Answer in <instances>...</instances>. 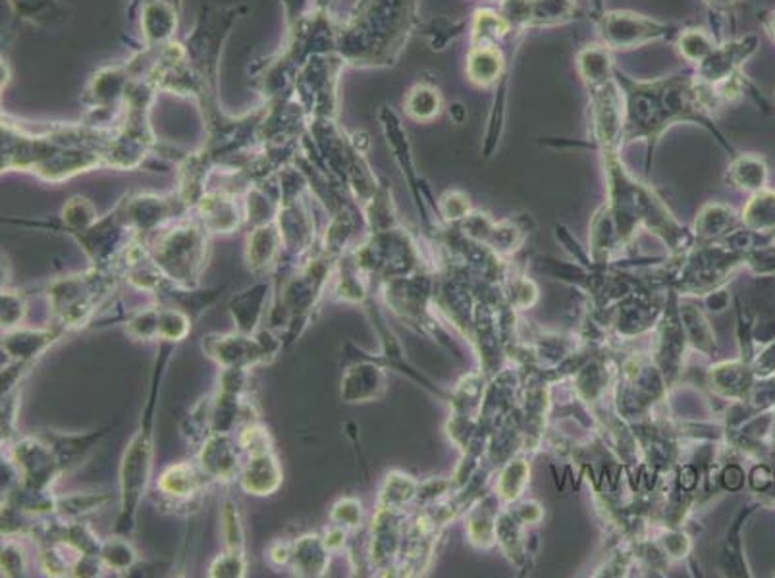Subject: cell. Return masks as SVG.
I'll return each instance as SVG.
<instances>
[{"label": "cell", "instance_id": "ee69618b", "mask_svg": "<svg viewBox=\"0 0 775 578\" xmlns=\"http://www.w3.org/2000/svg\"><path fill=\"white\" fill-rule=\"evenodd\" d=\"M347 528L340 527V525H332V527L329 528V532L324 534V542H327V545H329L330 550L332 552H336V550H342L344 548V544H346V532Z\"/></svg>", "mask_w": 775, "mask_h": 578}, {"label": "cell", "instance_id": "e0dca14e", "mask_svg": "<svg viewBox=\"0 0 775 578\" xmlns=\"http://www.w3.org/2000/svg\"><path fill=\"white\" fill-rule=\"evenodd\" d=\"M209 482L212 480L205 475L199 463H176L162 472L157 488L169 500L186 502L199 494Z\"/></svg>", "mask_w": 775, "mask_h": 578}, {"label": "cell", "instance_id": "e575fe53", "mask_svg": "<svg viewBox=\"0 0 775 578\" xmlns=\"http://www.w3.org/2000/svg\"><path fill=\"white\" fill-rule=\"evenodd\" d=\"M415 488L417 487H415L414 480H409V477H404V475H390V477L386 478V484L382 488L379 507L402 509L405 503L414 497Z\"/></svg>", "mask_w": 775, "mask_h": 578}, {"label": "cell", "instance_id": "c3c4849f", "mask_svg": "<svg viewBox=\"0 0 775 578\" xmlns=\"http://www.w3.org/2000/svg\"><path fill=\"white\" fill-rule=\"evenodd\" d=\"M774 99H775V91H774Z\"/></svg>", "mask_w": 775, "mask_h": 578}, {"label": "cell", "instance_id": "4316f807", "mask_svg": "<svg viewBox=\"0 0 775 578\" xmlns=\"http://www.w3.org/2000/svg\"><path fill=\"white\" fill-rule=\"evenodd\" d=\"M729 182L747 192H762L766 187L767 167L754 155H742L729 167Z\"/></svg>", "mask_w": 775, "mask_h": 578}, {"label": "cell", "instance_id": "4dcf8cb0", "mask_svg": "<svg viewBox=\"0 0 775 578\" xmlns=\"http://www.w3.org/2000/svg\"><path fill=\"white\" fill-rule=\"evenodd\" d=\"M97 220H99L97 209L84 197L70 199L64 205V209H62V222L66 226L67 234L74 235L85 232L87 227L94 226Z\"/></svg>", "mask_w": 775, "mask_h": 578}, {"label": "cell", "instance_id": "7a4b0ae2", "mask_svg": "<svg viewBox=\"0 0 775 578\" xmlns=\"http://www.w3.org/2000/svg\"><path fill=\"white\" fill-rule=\"evenodd\" d=\"M174 352V344L162 342L161 353L157 367L152 372L151 392L149 399L142 413L139 427L135 430L132 442L127 444L126 453L122 457L120 465V515L116 519L114 532L120 537L132 534L135 528V515L139 509V503L147 494V487L151 480L152 453H155V411L159 403V392H161L164 367L170 359V353Z\"/></svg>", "mask_w": 775, "mask_h": 578}, {"label": "cell", "instance_id": "d4e9b609", "mask_svg": "<svg viewBox=\"0 0 775 578\" xmlns=\"http://www.w3.org/2000/svg\"><path fill=\"white\" fill-rule=\"evenodd\" d=\"M104 432H95V434H85V436H60V434H51L45 438L52 450L57 453L62 472L76 467L77 463L84 459L87 452H91Z\"/></svg>", "mask_w": 775, "mask_h": 578}, {"label": "cell", "instance_id": "7dc6e473", "mask_svg": "<svg viewBox=\"0 0 775 578\" xmlns=\"http://www.w3.org/2000/svg\"><path fill=\"white\" fill-rule=\"evenodd\" d=\"M766 27L767 32H770L772 37H774L775 41V10H772V12H770V16L766 17Z\"/></svg>", "mask_w": 775, "mask_h": 578}, {"label": "cell", "instance_id": "bcb514c9", "mask_svg": "<svg viewBox=\"0 0 775 578\" xmlns=\"http://www.w3.org/2000/svg\"><path fill=\"white\" fill-rule=\"evenodd\" d=\"M739 0H704V4H709L712 10H727L735 7Z\"/></svg>", "mask_w": 775, "mask_h": 578}, {"label": "cell", "instance_id": "2e32d148", "mask_svg": "<svg viewBox=\"0 0 775 578\" xmlns=\"http://www.w3.org/2000/svg\"><path fill=\"white\" fill-rule=\"evenodd\" d=\"M197 212L199 222L212 234H232L244 220L236 199L226 193L202 195L201 201L197 202Z\"/></svg>", "mask_w": 775, "mask_h": 578}, {"label": "cell", "instance_id": "5bb4252c", "mask_svg": "<svg viewBox=\"0 0 775 578\" xmlns=\"http://www.w3.org/2000/svg\"><path fill=\"white\" fill-rule=\"evenodd\" d=\"M282 249H284V244H282V235H280L276 222L262 224V226L254 227V232L247 237L245 262L255 274H265V272L279 267Z\"/></svg>", "mask_w": 775, "mask_h": 578}, {"label": "cell", "instance_id": "1f68e13d", "mask_svg": "<svg viewBox=\"0 0 775 578\" xmlns=\"http://www.w3.org/2000/svg\"><path fill=\"white\" fill-rule=\"evenodd\" d=\"M352 234H354V220L347 212L342 210L340 214H336V219L332 220V224L327 230L322 253L330 259H340L342 255H346V245Z\"/></svg>", "mask_w": 775, "mask_h": 578}, {"label": "cell", "instance_id": "60d3db41", "mask_svg": "<svg viewBox=\"0 0 775 578\" xmlns=\"http://www.w3.org/2000/svg\"><path fill=\"white\" fill-rule=\"evenodd\" d=\"M332 525H340L344 528H361L362 505L354 497H344L332 507L330 513Z\"/></svg>", "mask_w": 775, "mask_h": 578}, {"label": "cell", "instance_id": "52a82bcc", "mask_svg": "<svg viewBox=\"0 0 775 578\" xmlns=\"http://www.w3.org/2000/svg\"><path fill=\"white\" fill-rule=\"evenodd\" d=\"M594 26L599 29L602 45L610 51H629L649 42L666 41L681 34V29L674 24H666L629 10L602 12L594 20Z\"/></svg>", "mask_w": 775, "mask_h": 578}, {"label": "cell", "instance_id": "6da1fadb", "mask_svg": "<svg viewBox=\"0 0 775 578\" xmlns=\"http://www.w3.org/2000/svg\"><path fill=\"white\" fill-rule=\"evenodd\" d=\"M615 79L624 95L622 142H649L652 152L664 132L679 122H697L716 134L710 116L722 102L697 74L677 72L642 82L615 70Z\"/></svg>", "mask_w": 775, "mask_h": 578}, {"label": "cell", "instance_id": "9c48e42d", "mask_svg": "<svg viewBox=\"0 0 775 578\" xmlns=\"http://www.w3.org/2000/svg\"><path fill=\"white\" fill-rule=\"evenodd\" d=\"M10 455L20 472V484L29 490L51 492L52 484L62 475L57 453L45 438H20L10 447Z\"/></svg>", "mask_w": 775, "mask_h": 578}, {"label": "cell", "instance_id": "ac0fdd59", "mask_svg": "<svg viewBox=\"0 0 775 578\" xmlns=\"http://www.w3.org/2000/svg\"><path fill=\"white\" fill-rule=\"evenodd\" d=\"M237 482L247 494H274L280 484H282V469H280L279 459H276L274 452L247 457Z\"/></svg>", "mask_w": 775, "mask_h": 578}, {"label": "cell", "instance_id": "ab89813d", "mask_svg": "<svg viewBox=\"0 0 775 578\" xmlns=\"http://www.w3.org/2000/svg\"><path fill=\"white\" fill-rule=\"evenodd\" d=\"M0 565H2V575L4 577H24L27 570L26 550L22 548V544H17L16 540L9 538L2 544Z\"/></svg>", "mask_w": 775, "mask_h": 578}, {"label": "cell", "instance_id": "8d00e7d4", "mask_svg": "<svg viewBox=\"0 0 775 578\" xmlns=\"http://www.w3.org/2000/svg\"><path fill=\"white\" fill-rule=\"evenodd\" d=\"M222 534L227 550H244V527L237 512V503L226 500L222 509Z\"/></svg>", "mask_w": 775, "mask_h": 578}, {"label": "cell", "instance_id": "836d02e7", "mask_svg": "<svg viewBox=\"0 0 775 578\" xmlns=\"http://www.w3.org/2000/svg\"><path fill=\"white\" fill-rule=\"evenodd\" d=\"M745 220L754 230H766L767 232L775 227V193L762 189L756 197H752V201L747 205V210H745Z\"/></svg>", "mask_w": 775, "mask_h": 578}, {"label": "cell", "instance_id": "ba28073f", "mask_svg": "<svg viewBox=\"0 0 775 578\" xmlns=\"http://www.w3.org/2000/svg\"><path fill=\"white\" fill-rule=\"evenodd\" d=\"M760 39L754 34L731 41L717 42L714 51L697 64V77L712 91L741 79L742 64L759 51Z\"/></svg>", "mask_w": 775, "mask_h": 578}, {"label": "cell", "instance_id": "d6986e66", "mask_svg": "<svg viewBox=\"0 0 775 578\" xmlns=\"http://www.w3.org/2000/svg\"><path fill=\"white\" fill-rule=\"evenodd\" d=\"M386 390V377L374 362H357L342 378V397L347 403L379 399Z\"/></svg>", "mask_w": 775, "mask_h": 578}, {"label": "cell", "instance_id": "277c9868", "mask_svg": "<svg viewBox=\"0 0 775 578\" xmlns=\"http://www.w3.org/2000/svg\"><path fill=\"white\" fill-rule=\"evenodd\" d=\"M149 255L172 284L194 290L209 259L207 230L199 220L177 222L152 239Z\"/></svg>", "mask_w": 775, "mask_h": 578}, {"label": "cell", "instance_id": "4fadbf2b", "mask_svg": "<svg viewBox=\"0 0 775 578\" xmlns=\"http://www.w3.org/2000/svg\"><path fill=\"white\" fill-rule=\"evenodd\" d=\"M182 199L176 202L164 199V197H155V195H139L130 201L124 202L119 207L120 219L124 220L135 235L149 234L161 230L162 224L167 220L176 219V207ZM184 205V202H182Z\"/></svg>", "mask_w": 775, "mask_h": 578}, {"label": "cell", "instance_id": "7bdbcfd3", "mask_svg": "<svg viewBox=\"0 0 775 578\" xmlns=\"http://www.w3.org/2000/svg\"><path fill=\"white\" fill-rule=\"evenodd\" d=\"M292 550H294V542L287 544V542H274V544L269 548V562L274 565V567H286L292 562Z\"/></svg>", "mask_w": 775, "mask_h": 578}, {"label": "cell", "instance_id": "f546056e", "mask_svg": "<svg viewBox=\"0 0 775 578\" xmlns=\"http://www.w3.org/2000/svg\"><path fill=\"white\" fill-rule=\"evenodd\" d=\"M192 332L189 312L180 307H161L159 315V340L167 344H177Z\"/></svg>", "mask_w": 775, "mask_h": 578}, {"label": "cell", "instance_id": "83f0119b", "mask_svg": "<svg viewBox=\"0 0 775 578\" xmlns=\"http://www.w3.org/2000/svg\"><path fill=\"white\" fill-rule=\"evenodd\" d=\"M716 45V39L702 27L681 29V34L675 37V49L682 59L691 62L694 66L706 59L710 52L714 51Z\"/></svg>", "mask_w": 775, "mask_h": 578}, {"label": "cell", "instance_id": "8992f818", "mask_svg": "<svg viewBox=\"0 0 775 578\" xmlns=\"http://www.w3.org/2000/svg\"><path fill=\"white\" fill-rule=\"evenodd\" d=\"M282 335L272 330H257L255 334H209L202 337V352L207 353L222 369H254L270 362L282 349Z\"/></svg>", "mask_w": 775, "mask_h": 578}, {"label": "cell", "instance_id": "603a6c76", "mask_svg": "<svg viewBox=\"0 0 775 578\" xmlns=\"http://www.w3.org/2000/svg\"><path fill=\"white\" fill-rule=\"evenodd\" d=\"M577 70L587 87L606 84L615 77L614 60L604 45H589L577 54Z\"/></svg>", "mask_w": 775, "mask_h": 578}, {"label": "cell", "instance_id": "d590c367", "mask_svg": "<svg viewBox=\"0 0 775 578\" xmlns=\"http://www.w3.org/2000/svg\"><path fill=\"white\" fill-rule=\"evenodd\" d=\"M161 307H147L127 320V334L135 340H159Z\"/></svg>", "mask_w": 775, "mask_h": 578}, {"label": "cell", "instance_id": "74e56055", "mask_svg": "<svg viewBox=\"0 0 775 578\" xmlns=\"http://www.w3.org/2000/svg\"><path fill=\"white\" fill-rule=\"evenodd\" d=\"M247 562H245L244 550H227L220 553L219 557L212 562L209 569V577L220 578H242L245 577Z\"/></svg>", "mask_w": 775, "mask_h": 578}, {"label": "cell", "instance_id": "30bf717a", "mask_svg": "<svg viewBox=\"0 0 775 578\" xmlns=\"http://www.w3.org/2000/svg\"><path fill=\"white\" fill-rule=\"evenodd\" d=\"M502 14L514 29L567 24L577 17L579 0H504Z\"/></svg>", "mask_w": 775, "mask_h": 578}, {"label": "cell", "instance_id": "f1b7e54d", "mask_svg": "<svg viewBox=\"0 0 775 578\" xmlns=\"http://www.w3.org/2000/svg\"><path fill=\"white\" fill-rule=\"evenodd\" d=\"M109 502V495L104 494H72L57 497V512L60 519L79 520L89 513L99 512Z\"/></svg>", "mask_w": 775, "mask_h": 578}, {"label": "cell", "instance_id": "8fae6325", "mask_svg": "<svg viewBox=\"0 0 775 578\" xmlns=\"http://www.w3.org/2000/svg\"><path fill=\"white\" fill-rule=\"evenodd\" d=\"M244 450L232 434H209L202 440L197 463L205 475L217 482H234L239 478Z\"/></svg>", "mask_w": 775, "mask_h": 578}, {"label": "cell", "instance_id": "d6a6232c", "mask_svg": "<svg viewBox=\"0 0 775 578\" xmlns=\"http://www.w3.org/2000/svg\"><path fill=\"white\" fill-rule=\"evenodd\" d=\"M101 559L109 569L130 573L137 563V553L124 538H107L102 540Z\"/></svg>", "mask_w": 775, "mask_h": 578}, {"label": "cell", "instance_id": "ffe728a7", "mask_svg": "<svg viewBox=\"0 0 775 578\" xmlns=\"http://www.w3.org/2000/svg\"><path fill=\"white\" fill-rule=\"evenodd\" d=\"M270 297L269 282H259V284L247 287L244 292L234 295L230 302V315L232 320L236 322V330L244 334H255L262 315L267 310V302Z\"/></svg>", "mask_w": 775, "mask_h": 578}, {"label": "cell", "instance_id": "b9f144b4", "mask_svg": "<svg viewBox=\"0 0 775 578\" xmlns=\"http://www.w3.org/2000/svg\"><path fill=\"white\" fill-rule=\"evenodd\" d=\"M440 205H442V210L447 219H462L469 207V199L465 197L464 193L450 192L442 197Z\"/></svg>", "mask_w": 775, "mask_h": 578}, {"label": "cell", "instance_id": "f35d334b", "mask_svg": "<svg viewBox=\"0 0 775 578\" xmlns=\"http://www.w3.org/2000/svg\"><path fill=\"white\" fill-rule=\"evenodd\" d=\"M26 319V302L24 295L14 290L2 287V330H14L24 324Z\"/></svg>", "mask_w": 775, "mask_h": 578}, {"label": "cell", "instance_id": "44dd1931", "mask_svg": "<svg viewBox=\"0 0 775 578\" xmlns=\"http://www.w3.org/2000/svg\"><path fill=\"white\" fill-rule=\"evenodd\" d=\"M330 553L332 550L324 542V538L317 537V534H305L294 542L290 567L299 577H322L329 570Z\"/></svg>", "mask_w": 775, "mask_h": 578}, {"label": "cell", "instance_id": "7402d4cb", "mask_svg": "<svg viewBox=\"0 0 775 578\" xmlns=\"http://www.w3.org/2000/svg\"><path fill=\"white\" fill-rule=\"evenodd\" d=\"M467 77L472 85L489 89L496 85L506 72V59L497 45L471 47L467 57Z\"/></svg>", "mask_w": 775, "mask_h": 578}, {"label": "cell", "instance_id": "3957f363", "mask_svg": "<svg viewBox=\"0 0 775 578\" xmlns=\"http://www.w3.org/2000/svg\"><path fill=\"white\" fill-rule=\"evenodd\" d=\"M419 22V0H362L357 7L355 26L371 35L365 62L388 66L402 54Z\"/></svg>", "mask_w": 775, "mask_h": 578}, {"label": "cell", "instance_id": "7c38bea8", "mask_svg": "<svg viewBox=\"0 0 775 578\" xmlns=\"http://www.w3.org/2000/svg\"><path fill=\"white\" fill-rule=\"evenodd\" d=\"M276 226L287 255L299 259L305 253L311 251L315 244V222L304 202L297 201V197H286L280 202Z\"/></svg>", "mask_w": 775, "mask_h": 578}, {"label": "cell", "instance_id": "5b68a950", "mask_svg": "<svg viewBox=\"0 0 775 578\" xmlns=\"http://www.w3.org/2000/svg\"><path fill=\"white\" fill-rule=\"evenodd\" d=\"M122 274L124 272L119 265H110L94 267L85 274L54 280L49 285V303L57 319V327L67 330L82 327L91 319L102 297L109 294L110 287Z\"/></svg>", "mask_w": 775, "mask_h": 578}, {"label": "cell", "instance_id": "cb8c5ba5", "mask_svg": "<svg viewBox=\"0 0 775 578\" xmlns=\"http://www.w3.org/2000/svg\"><path fill=\"white\" fill-rule=\"evenodd\" d=\"M512 29L514 27L502 12L489 9L477 10L471 22V47L497 45L506 35L512 34Z\"/></svg>", "mask_w": 775, "mask_h": 578}, {"label": "cell", "instance_id": "9a60e30c", "mask_svg": "<svg viewBox=\"0 0 775 578\" xmlns=\"http://www.w3.org/2000/svg\"><path fill=\"white\" fill-rule=\"evenodd\" d=\"M62 332L64 330L60 327L39 328V330L20 327L7 330L2 335V352L9 353L14 360L35 362V357L47 352L59 340Z\"/></svg>", "mask_w": 775, "mask_h": 578}, {"label": "cell", "instance_id": "484cf974", "mask_svg": "<svg viewBox=\"0 0 775 578\" xmlns=\"http://www.w3.org/2000/svg\"><path fill=\"white\" fill-rule=\"evenodd\" d=\"M404 107L407 116L414 118L417 122H430L440 116V112L444 109V99L434 85L419 84L407 93Z\"/></svg>", "mask_w": 775, "mask_h": 578}, {"label": "cell", "instance_id": "f6af8a7d", "mask_svg": "<svg viewBox=\"0 0 775 578\" xmlns=\"http://www.w3.org/2000/svg\"><path fill=\"white\" fill-rule=\"evenodd\" d=\"M724 482L729 490H739L742 487V482H745V472L734 465V467L725 470Z\"/></svg>", "mask_w": 775, "mask_h": 578}]
</instances>
